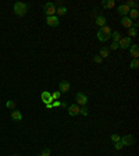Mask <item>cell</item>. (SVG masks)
<instances>
[{
	"mask_svg": "<svg viewBox=\"0 0 139 156\" xmlns=\"http://www.w3.org/2000/svg\"><path fill=\"white\" fill-rule=\"evenodd\" d=\"M129 10H131V9H129L128 6H125V4H120L117 7V13L120 15H122V17H127L129 14Z\"/></svg>",
	"mask_w": 139,
	"mask_h": 156,
	"instance_id": "8992f818",
	"label": "cell"
},
{
	"mask_svg": "<svg viewBox=\"0 0 139 156\" xmlns=\"http://www.w3.org/2000/svg\"><path fill=\"white\" fill-rule=\"evenodd\" d=\"M60 106H61V107H67V103H65V102H61V103H60Z\"/></svg>",
	"mask_w": 139,
	"mask_h": 156,
	"instance_id": "e575fe53",
	"label": "cell"
},
{
	"mask_svg": "<svg viewBox=\"0 0 139 156\" xmlns=\"http://www.w3.org/2000/svg\"><path fill=\"white\" fill-rule=\"evenodd\" d=\"M110 49H111V50H117L118 49V42H113V43L110 45Z\"/></svg>",
	"mask_w": 139,
	"mask_h": 156,
	"instance_id": "83f0119b",
	"label": "cell"
},
{
	"mask_svg": "<svg viewBox=\"0 0 139 156\" xmlns=\"http://www.w3.org/2000/svg\"><path fill=\"white\" fill-rule=\"evenodd\" d=\"M56 13H57L59 15H64V14H67V9H65L64 6H60V7L56 10Z\"/></svg>",
	"mask_w": 139,
	"mask_h": 156,
	"instance_id": "603a6c76",
	"label": "cell"
},
{
	"mask_svg": "<svg viewBox=\"0 0 139 156\" xmlns=\"http://www.w3.org/2000/svg\"><path fill=\"white\" fill-rule=\"evenodd\" d=\"M56 10H57V7H56V4L52 3V1H49V3H46V4L43 6V13L46 14V17L54 15V14H56Z\"/></svg>",
	"mask_w": 139,
	"mask_h": 156,
	"instance_id": "7a4b0ae2",
	"label": "cell"
},
{
	"mask_svg": "<svg viewBox=\"0 0 139 156\" xmlns=\"http://www.w3.org/2000/svg\"><path fill=\"white\" fill-rule=\"evenodd\" d=\"M46 22H47L49 27H59V25H60V21H59V18H57L56 15H49V17H46Z\"/></svg>",
	"mask_w": 139,
	"mask_h": 156,
	"instance_id": "277c9868",
	"label": "cell"
},
{
	"mask_svg": "<svg viewBox=\"0 0 139 156\" xmlns=\"http://www.w3.org/2000/svg\"><path fill=\"white\" fill-rule=\"evenodd\" d=\"M100 31L103 32L106 36H108V38H111V28L108 27V25H104V27H102V29Z\"/></svg>",
	"mask_w": 139,
	"mask_h": 156,
	"instance_id": "2e32d148",
	"label": "cell"
},
{
	"mask_svg": "<svg viewBox=\"0 0 139 156\" xmlns=\"http://www.w3.org/2000/svg\"><path fill=\"white\" fill-rule=\"evenodd\" d=\"M6 106H7L9 109H13V110H14V107H15V102H14V100H7V102H6Z\"/></svg>",
	"mask_w": 139,
	"mask_h": 156,
	"instance_id": "484cf974",
	"label": "cell"
},
{
	"mask_svg": "<svg viewBox=\"0 0 139 156\" xmlns=\"http://www.w3.org/2000/svg\"><path fill=\"white\" fill-rule=\"evenodd\" d=\"M13 156H20V155H13Z\"/></svg>",
	"mask_w": 139,
	"mask_h": 156,
	"instance_id": "d590c367",
	"label": "cell"
},
{
	"mask_svg": "<svg viewBox=\"0 0 139 156\" xmlns=\"http://www.w3.org/2000/svg\"><path fill=\"white\" fill-rule=\"evenodd\" d=\"M129 67H131L132 70H136V68L139 67V60L138 59H134V60L131 62V64H129Z\"/></svg>",
	"mask_w": 139,
	"mask_h": 156,
	"instance_id": "44dd1931",
	"label": "cell"
},
{
	"mask_svg": "<svg viewBox=\"0 0 139 156\" xmlns=\"http://www.w3.org/2000/svg\"><path fill=\"white\" fill-rule=\"evenodd\" d=\"M102 60H103V59H102L100 56H95V57H93V62L97 63V64H99V63H102Z\"/></svg>",
	"mask_w": 139,
	"mask_h": 156,
	"instance_id": "1f68e13d",
	"label": "cell"
},
{
	"mask_svg": "<svg viewBox=\"0 0 139 156\" xmlns=\"http://www.w3.org/2000/svg\"><path fill=\"white\" fill-rule=\"evenodd\" d=\"M60 95H61V92H60V91L53 92V94H52V99H59V98H60Z\"/></svg>",
	"mask_w": 139,
	"mask_h": 156,
	"instance_id": "f1b7e54d",
	"label": "cell"
},
{
	"mask_svg": "<svg viewBox=\"0 0 139 156\" xmlns=\"http://www.w3.org/2000/svg\"><path fill=\"white\" fill-rule=\"evenodd\" d=\"M27 10H28V6L25 4V3H22V1H17V3H14V13L17 14V15H25L27 14Z\"/></svg>",
	"mask_w": 139,
	"mask_h": 156,
	"instance_id": "6da1fadb",
	"label": "cell"
},
{
	"mask_svg": "<svg viewBox=\"0 0 139 156\" xmlns=\"http://www.w3.org/2000/svg\"><path fill=\"white\" fill-rule=\"evenodd\" d=\"M60 103H61V102H59V100H56V102H52L53 107H59V106H60Z\"/></svg>",
	"mask_w": 139,
	"mask_h": 156,
	"instance_id": "d6a6232c",
	"label": "cell"
},
{
	"mask_svg": "<svg viewBox=\"0 0 139 156\" xmlns=\"http://www.w3.org/2000/svg\"><path fill=\"white\" fill-rule=\"evenodd\" d=\"M111 38H113V42H120L121 35H120V32H111Z\"/></svg>",
	"mask_w": 139,
	"mask_h": 156,
	"instance_id": "7402d4cb",
	"label": "cell"
},
{
	"mask_svg": "<svg viewBox=\"0 0 139 156\" xmlns=\"http://www.w3.org/2000/svg\"><path fill=\"white\" fill-rule=\"evenodd\" d=\"M111 141H113V142H118V141H120V135H118V134H113V135H111Z\"/></svg>",
	"mask_w": 139,
	"mask_h": 156,
	"instance_id": "f546056e",
	"label": "cell"
},
{
	"mask_svg": "<svg viewBox=\"0 0 139 156\" xmlns=\"http://www.w3.org/2000/svg\"><path fill=\"white\" fill-rule=\"evenodd\" d=\"M138 17H139L138 10H135V9H131V10H129V18H131V20H132V18L135 20V18H138Z\"/></svg>",
	"mask_w": 139,
	"mask_h": 156,
	"instance_id": "e0dca14e",
	"label": "cell"
},
{
	"mask_svg": "<svg viewBox=\"0 0 139 156\" xmlns=\"http://www.w3.org/2000/svg\"><path fill=\"white\" fill-rule=\"evenodd\" d=\"M125 6H128L129 9L132 7V9H135V10H138V3H136V1H134V0H128Z\"/></svg>",
	"mask_w": 139,
	"mask_h": 156,
	"instance_id": "ffe728a7",
	"label": "cell"
},
{
	"mask_svg": "<svg viewBox=\"0 0 139 156\" xmlns=\"http://www.w3.org/2000/svg\"><path fill=\"white\" fill-rule=\"evenodd\" d=\"M39 156H50V149H43Z\"/></svg>",
	"mask_w": 139,
	"mask_h": 156,
	"instance_id": "4dcf8cb0",
	"label": "cell"
},
{
	"mask_svg": "<svg viewBox=\"0 0 139 156\" xmlns=\"http://www.w3.org/2000/svg\"><path fill=\"white\" fill-rule=\"evenodd\" d=\"M121 24H122V27H125V28H132V25H134V22L132 20L129 18V17H122V20H121Z\"/></svg>",
	"mask_w": 139,
	"mask_h": 156,
	"instance_id": "7c38bea8",
	"label": "cell"
},
{
	"mask_svg": "<svg viewBox=\"0 0 139 156\" xmlns=\"http://www.w3.org/2000/svg\"><path fill=\"white\" fill-rule=\"evenodd\" d=\"M114 148L120 151V149H122V148H124V145L121 144V141H118V142H114Z\"/></svg>",
	"mask_w": 139,
	"mask_h": 156,
	"instance_id": "4316f807",
	"label": "cell"
},
{
	"mask_svg": "<svg viewBox=\"0 0 139 156\" xmlns=\"http://www.w3.org/2000/svg\"><path fill=\"white\" fill-rule=\"evenodd\" d=\"M75 100H76V104H78V106H79V104H81V106H86V103H88V96L84 95L82 92H78Z\"/></svg>",
	"mask_w": 139,
	"mask_h": 156,
	"instance_id": "3957f363",
	"label": "cell"
},
{
	"mask_svg": "<svg viewBox=\"0 0 139 156\" xmlns=\"http://www.w3.org/2000/svg\"><path fill=\"white\" fill-rule=\"evenodd\" d=\"M120 141H121V144H122L124 146H131L132 144H134L135 139H134V137L132 135H129L128 134V135H124L122 138H120Z\"/></svg>",
	"mask_w": 139,
	"mask_h": 156,
	"instance_id": "5b68a950",
	"label": "cell"
},
{
	"mask_svg": "<svg viewBox=\"0 0 139 156\" xmlns=\"http://www.w3.org/2000/svg\"><path fill=\"white\" fill-rule=\"evenodd\" d=\"M106 22H107V20H106L104 15H97L96 17V25H99V27H104Z\"/></svg>",
	"mask_w": 139,
	"mask_h": 156,
	"instance_id": "5bb4252c",
	"label": "cell"
},
{
	"mask_svg": "<svg viewBox=\"0 0 139 156\" xmlns=\"http://www.w3.org/2000/svg\"><path fill=\"white\" fill-rule=\"evenodd\" d=\"M132 45V42H131V38H121L120 42H118V48H121V49H127Z\"/></svg>",
	"mask_w": 139,
	"mask_h": 156,
	"instance_id": "52a82bcc",
	"label": "cell"
},
{
	"mask_svg": "<svg viewBox=\"0 0 139 156\" xmlns=\"http://www.w3.org/2000/svg\"><path fill=\"white\" fill-rule=\"evenodd\" d=\"M99 56H100L102 59H106V57H108V49H106V48H102V49H100V53H99Z\"/></svg>",
	"mask_w": 139,
	"mask_h": 156,
	"instance_id": "d6986e66",
	"label": "cell"
},
{
	"mask_svg": "<svg viewBox=\"0 0 139 156\" xmlns=\"http://www.w3.org/2000/svg\"><path fill=\"white\" fill-rule=\"evenodd\" d=\"M11 119H13L14 121H21V120H22L21 112H20V110H15V109H14V110L11 112Z\"/></svg>",
	"mask_w": 139,
	"mask_h": 156,
	"instance_id": "8fae6325",
	"label": "cell"
},
{
	"mask_svg": "<svg viewBox=\"0 0 139 156\" xmlns=\"http://www.w3.org/2000/svg\"><path fill=\"white\" fill-rule=\"evenodd\" d=\"M46 107H47V109H52V107H53V104H52V103H47V104H46Z\"/></svg>",
	"mask_w": 139,
	"mask_h": 156,
	"instance_id": "836d02e7",
	"label": "cell"
},
{
	"mask_svg": "<svg viewBox=\"0 0 139 156\" xmlns=\"http://www.w3.org/2000/svg\"><path fill=\"white\" fill-rule=\"evenodd\" d=\"M97 39L100 42H106V41H108V36H106L102 31H97Z\"/></svg>",
	"mask_w": 139,
	"mask_h": 156,
	"instance_id": "ac0fdd59",
	"label": "cell"
},
{
	"mask_svg": "<svg viewBox=\"0 0 139 156\" xmlns=\"http://www.w3.org/2000/svg\"><path fill=\"white\" fill-rule=\"evenodd\" d=\"M70 88H71V86H70V82H68V81H61V82L59 84V89H60V92H68V91H70Z\"/></svg>",
	"mask_w": 139,
	"mask_h": 156,
	"instance_id": "30bf717a",
	"label": "cell"
},
{
	"mask_svg": "<svg viewBox=\"0 0 139 156\" xmlns=\"http://www.w3.org/2000/svg\"><path fill=\"white\" fill-rule=\"evenodd\" d=\"M41 99H42L43 103H52L53 102V99H52V94L50 92H47V91H43L42 95H41Z\"/></svg>",
	"mask_w": 139,
	"mask_h": 156,
	"instance_id": "ba28073f",
	"label": "cell"
},
{
	"mask_svg": "<svg viewBox=\"0 0 139 156\" xmlns=\"http://www.w3.org/2000/svg\"><path fill=\"white\" fill-rule=\"evenodd\" d=\"M79 114L88 116V107H86V106H82V107H79Z\"/></svg>",
	"mask_w": 139,
	"mask_h": 156,
	"instance_id": "d4e9b609",
	"label": "cell"
},
{
	"mask_svg": "<svg viewBox=\"0 0 139 156\" xmlns=\"http://www.w3.org/2000/svg\"><path fill=\"white\" fill-rule=\"evenodd\" d=\"M128 33H129L128 38H134V36H136V35H138V29H135V28H129Z\"/></svg>",
	"mask_w": 139,
	"mask_h": 156,
	"instance_id": "cb8c5ba5",
	"label": "cell"
},
{
	"mask_svg": "<svg viewBox=\"0 0 139 156\" xmlns=\"http://www.w3.org/2000/svg\"><path fill=\"white\" fill-rule=\"evenodd\" d=\"M68 114L70 116H78L79 114V106L76 103L68 106Z\"/></svg>",
	"mask_w": 139,
	"mask_h": 156,
	"instance_id": "9c48e42d",
	"label": "cell"
},
{
	"mask_svg": "<svg viewBox=\"0 0 139 156\" xmlns=\"http://www.w3.org/2000/svg\"><path fill=\"white\" fill-rule=\"evenodd\" d=\"M114 4H116V3H114V0H108V1L104 0V1L102 3V6H103L104 9H113V7H114Z\"/></svg>",
	"mask_w": 139,
	"mask_h": 156,
	"instance_id": "9a60e30c",
	"label": "cell"
},
{
	"mask_svg": "<svg viewBox=\"0 0 139 156\" xmlns=\"http://www.w3.org/2000/svg\"><path fill=\"white\" fill-rule=\"evenodd\" d=\"M129 48H131V56H132L134 59H138V56H139V48H138V45H131Z\"/></svg>",
	"mask_w": 139,
	"mask_h": 156,
	"instance_id": "4fadbf2b",
	"label": "cell"
}]
</instances>
